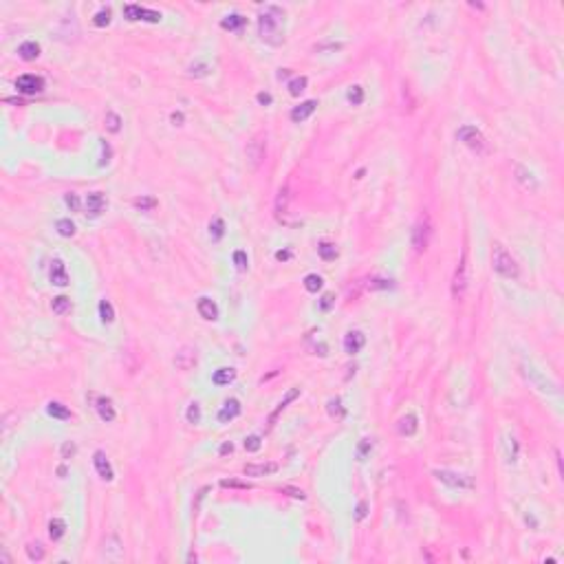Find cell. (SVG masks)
Wrapping results in <instances>:
<instances>
[{"label":"cell","mask_w":564,"mask_h":564,"mask_svg":"<svg viewBox=\"0 0 564 564\" xmlns=\"http://www.w3.org/2000/svg\"><path fill=\"white\" fill-rule=\"evenodd\" d=\"M258 33L260 40L271 46L284 42V9L278 5H267L258 16Z\"/></svg>","instance_id":"6da1fadb"},{"label":"cell","mask_w":564,"mask_h":564,"mask_svg":"<svg viewBox=\"0 0 564 564\" xmlns=\"http://www.w3.org/2000/svg\"><path fill=\"white\" fill-rule=\"evenodd\" d=\"M492 267L496 274L507 278V280H518L520 278V264L516 262V258L500 243L492 245Z\"/></svg>","instance_id":"7a4b0ae2"},{"label":"cell","mask_w":564,"mask_h":564,"mask_svg":"<svg viewBox=\"0 0 564 564\" xmlns=\"http://www.w3.org/2000/svg\"><path fill=\"white\" fill-rule=\"evenodd\" d=\"M432 234H434V225H432V218H430L428 212L417 218L414 227H412V247L417 254H423L428 247H430V241H432Z\"/></svg>","instance_id":"3957f363"},{"label":"cell","mask_w":564,"mask_h":564,"mask_svg":"<svg viewBox=\"0 0 564 564\" xmlns=\"http://www.w3.org/2000/svg\"><path fill=\"white\" fill-rule=\"evenodd\" d=\"M467 282H469V276H467V249H463L461 260L456 262V269H454V276H452V300L461 302L463 298H465Z\"/></svg>","instance_id":"277c9868"},{"label":"cell","mask_w":564,"mask_h":564,"mask_svg":"<svg viewBox=\"0 0 564 564\" xmlns=\"http://www.w3.org/2000/svg\"><path fill=\"white\" fill-rule=\"evenodd\" d=\"M456 139H459L461 143H465L469 150H474L476 155H483L485 152V137H483V132L476 128V126H461L459 130H456Z\"/></svg>","instance_id":"5b68a950"},{"label":"cell","mask_w":564,"mask_h":564,"mask_svg":"<svg viewBox=\"0 0 564 564\" xmlns=\"http://www.w3.org/2000/svg\"><path fill=\"white\" fill-rule=\"evenodd\" d=\"M124 18L128 20H143V22H159L161 20V13L155 11V9H148V7H141V5H124Z\"/></svg>","instance_id":"8992f818"},{"label":"cell","mask_w":564,"mask_h":564,"mask_svg":"<svg viewBox=\"0 0 564 564\" xmlns=\"http://www.w3.org/2000/svg\"><path fill=\"white\" fill-rule=\"evenodd\" d=\"M434 476L441 483H446L448 487L454 489H474V481L465 474H456V472H448V469H434Z\"/></svg>","instance_id":"52a82bcc"},{"label":"cell","mask_w":564,"mask_h":564,"mask_svg":"<svg viewBox=\"0 0 564 564\" xmlns=\"http://www.w3.org/2000/svg\"><path fill=\"white\" fill-rule=\"evenodd\" d=\"M16 91L22 95H36V93L44 91V77L33 75V73H24L16 79Z\"/></svg>","instance_id":"ba28073f"},{"label":"cell","mask_w":564,"mask_h":564,"mask_svg":"<svg viewBox=\"0 0 564 564\" xmlns=\"http://www.w3.org/2000/svg\"><path fill=\"white\" fill-rule=\"evenodd\" d=\"M93 465H95V472L102 481L110 483L112 479H115V472H112V465L108 461V456H106V452H102V450H97L95 454H93Z\"/></svg>","instance_id":"9c48e42d"},{"label":"cell","mask_w":564,"mask_h":564,"mask_svg":"<svg viewBox=\"0 0 564 564\" xmlns=\"http://www.w3.org/2000/svg\"><path fill=\"white\" fill-rule=\"evenodd\" d=\"M514 174H516V181H518L525 190H529V192H536V190H538V179H536L533 172L529 170V168H525L522 163H516V165H514Z\"/></svg>","instance_id":"30bf717a"},{"label":"cell","mask_w":564,"mask_h":564,"mask_svg":"<svg viewBox=\"0 0 564 564\" xmlns=\"http://www.w3.org/2000/svg\"><path fill=\"white\" fill-rule=\"evenodd\" d=\"M264 152H267V143H264V139H262V137L251 139L249 145H247V157H249V161H251V165H254V168H258V165L262 163Z\"/></svg>","instance_id":"8fae6325"},{"label":"cell","mask_w":564,"mask_h":564,"mask_svg":"<svg viewBox=\"0 0 564 564\" xmlns=\"http://www.w3.org/2000/svg\"><path fill=\"white\" fill-rule=\"evenodd\" d=\"M364 344H366V335H364L362 331H348V333L344 335V350H346L348 355H357L364 348Z\"/></svg>","instance_id":"7c38bea8"},{"label":"cell","mask_w":564,"mask_h":564,"mask_svg":"<svg viewBox=\"0 0 564 564\" xmlns=\"http://www.w3.org/2000/svg\"><path fill=\"white\" fill-rule=\"evenodd\" d=\"M278 472V463H247L243 467V474L245 476H269V474H276Z\"/></svg>","instance_id":"4fadbf2b"},{"label":"cell","mask_w":564,"mask_h":564,"mask_svg":"<svg viewBox=\"0 0 564 564\" xmlns=\"http://www.w3.org/2000/svg\"><path fill=\"white\" fill-rule=\"evenodd\" d=\"M49 278H51V284H55V287H66V284H69V274H66V267L60 258H55V260L51 262Z\"/></svg>","instance_id":"5bb4252c"},{"label":"cell","mask_w":564,"mask_h":564,"mask_svg":"<svg viewBox=\"0 0 564 564\" xmlns=\"http://www.w3.org/2000/svg\"><path fill=\"white\" fill-rule=\"evenodd\" d=\"M174 364H176L179 370H190V368H194V366H196V350L190 348V346H183V348L176 353Z\"/></svg>","instance_id":"9a60e30c"},{"label":"cell","mask_w":564,"mask_h":564,"mask_svg":"<svg viewBox=\"0 0 564 564\" xmlns=\"http://www.w3.org/2000/svg\"><path fill=\"white\" fill-rule=\"evenodd\" d=\"M315 108H317V99H307V102H302L300 106H295V108L291 110V119H293L295 124L307 122V119L315 112Z\"/></svg>","instance_id":"2e32d148"},{"label":"cell","mask_w":564,"mask_h":564,"mask_svg":"<svg viewBox=\"0 0 564 564\" xmlns=\"http://www.w3.org/2000/svg\"><path fill=\"white\" fill-rule=\"evenodd\" d=\"M106 205H108V201H106V196L102 192H91V194L86 196V212H88L91 216H99L106 210Z\"/></svg>","instance_id":"e0dca14e"},{"label":"cell","mask_w":564,"mask_h":564,"mask_svg":"<svg viewBox=\"0 0 564 564\" xmlns=\"http://www.w3.org/2000/svg\"><path fill=\"white\" fill-rule=\"evenodd\" d=\"M196 311H198V315H201L203 320H207V322H214L216 317H218V307H216V302L212 300V298H198Z\"/></svg>","instance_id":"ac0fdd59"},{"label":"cell","mask_w":564,"mask_h":564,"mask_svg":"<svg viewBox=\"0 0 564 564\" xmlns=\"http://www.w3.org/2000/svg\"><path fill=\"white\" fill-rule=\"evenodd\" d=\"M238 414H241V401H238V399H227V401L223 403V408L218 410V421H221V423H229V421H234Z\"/></svg>","instance_id":"d6986e66"},{"label":"cell","mask_w":564,"mask_h":564,"mask_svg":"<svg viewBox=\"0 0 564 564\" xmlns=\"http://www.w3.org/2000/svg\"><path fill=\"white\" fill-rule=\"evenodd\" d=\"M95 408H97V414H99L102 421H106V423L115 421L117 412H115V406H112V399H108V397H99V399L95 401Z\"/></svg>","instance_id":"ffe728a7"},{"label":"cell","mask_w":564,"mask_h":564,"mask_svg":"<svg viewBox=\"0 0 564 564\" xmlns=\"http://www.w3.org/2000/svg\"><path fill=\"white\" fill-rule=\"evenodd\" d=\"M289 203H291V190H289V185H282L276 194V205H274L278 218H282L289 212Z\"/></svg>","instance_id":"44dd1931"},{"label":"cell","mask_w":564,"mask_h":564,"mask_svg":"<svg viewBox=\"0 0 564 564\" xmlns=\"http://www.w3.org/2000/svg\"><path fill=\"white\" fill-rule=\"evenodd\" d=\"M397 430H399V434H403V436H412V434H417V430H419V419H417L414 414L401 417L399 423H397Z\"/></svg>","instance_id":"7402d4cb"},{"label":"cell","mask_w":564,"mask_h":564,"mask_svg":"<svg viewBox=\"0 0 564 564\" xmlns=\"http://www.w3.org/2000/svg\"><path fill=\"white\" fill-rule=\"evenodd\" d=\"M18 55L24 60V62H33L36 57H40V44L33 42V40H26L18 46Z\"/></svg>","instance_id":"603a6c76"},{"label":"cell","mask_w":564,"mask_h":564,"mask_svg":"<svg viewBox=\"0 0 564 564\" xmlns=\"http://www.w3.org/2000/svg\"><path fill=\"white\" fill-rule=\"evenodd\" d=\"M234 379H236V370L234 368H218L216 373L212 375L214 386H229Z\"/></svg>","instance_id":"cb8c5ba5"},{"label":"cell","mask_w":564,"mask_h":564,"mask_svg":"<svg viewBox=\"0 0 564 564\" xmlns=\"http://www.w3.org/2000/svg\"><path fill=\"white\" fill-rule=\"evenodd\" d=\"M46 412H49L53 419H57V421H69L71 419V410L64 406V403H60V401H51L49 406H46Z\"/></svg>","instance_id":"d4e9b609"},{"label":"cell","mask_w":564,"mask_h":564,"mask_svg":"<svg viewBox=\"0 0 564 564\" xmlns=\"http://www.w3.org/2000/svg\"><path fill=\"white\" fill-rule=\"evenodd\" d=\"M245 22H247V20H245L241 13H229V16H225L221 20V26L225 31H241L245 26Z\"/></svg>","instance_id":"484cf974"},{"label":"cell","mask_w":564,"mask_h":564,"mask_svg":"<svg viewBox=\"0 0 564 564\" xmlns=\"http://www.w3.org/2000/svg\"><path fill=\"white\" fill-rule=\"evenodd\" d=\"M132 205H135V207L139 210V212H152L159 205V201L155 196H145V194H141V196H137V198H132Z\"/></svg>","instance_id":"4316f807"},{"label":"cell","mask_w":564,"mask_h":564,"mask_svg":"<svg viewBox=\"0 0 564 564\" xmlns=\"http://www.w3.org/2000/svg\"><path fill=\"white\" fill-rule=\"evenodd\" d=\"M317 254H320L322 260L331 262V260H335V258H337V247H335L333 243H329V241H322L320 245H317Z\"/></svg>","instance_id":"83f0119b"},{"label":"cell","mask_w":564,"mask_h":564,"mask_svg":"<svg viewBox=\"0 0 564 564\" xmlns=\"http://www.w3.org/2000/svg\"><path fill=\"white\" fill-rule=\"evenodd\" d=\"M55 229H57V234L64 236V238L75 236V223H73L71 218H57V221H55Z\"/></svg>","instance_id":"f1b7e54d"},{"label":"cell","mask_w":564,"mask_h":564,"mask_svg":"<svg viewBox=\"0 0 564 564\" xmlns=\"http://www.w3.org/2000/svg\"><path fill=\"white\" fill-rule=\"evenodd\" d=\"M324 287V278L317 276V274H309L304 276V289L309 291V293H317V291H322Z\"/></svg>","instance_id":"f546056e"},{"label":"cell","mask_w":564,"mask_h":564,"mask_svg":"<svg viewBox=\"0 0 564 564\" xmlns=\"http://www.w3.org/2000/svg\"><path fill=\"white\" fill-rule=\"evenodd\" d=\"M97 309H99V320H102L104 324H112V322H115V309H112V304L108 300H102Z\"/></svg>","instance_id":"4dcf8cb0"},{"label":"cell","mask_w":564,"mask_h":564,"mask_svg":"<svg viewBox=\"0 0 564 564\" xmlns=\"http://www.w3.org/2000/svg\"><path fill=\"white\" fill-rule=\"evenodd\" d=\"M210 236H212V241H221V238L225 236V221L221 216H214L212 218V223H210Z\"/></svg>","instance_id":"1f68e13d"},{"label":"cell","mask_w":564,"mask_h":564,"mask_svg":"<svg viewBox=\"0 0 564 564\" xmlns=\"http://www.w3.org/2000/svg\"><path fill=\"white\" fill-rule=\"evenodd\" d=\"M64 533H66V522H64L62 518H53V520L49 522V536H51V540H60Z\"/></svg>","instance_id":"d6a6232c"},{"label":"cell","mask_w":564,"mask_h":564,"mask_svg":"<svg viewBox=\"0 0 564 564\" xmlns=\"http://www.w3.org/2000/svg\"><path fill=\"white\" fill-rule=\"evenodd\" d=\"M51 309H53V313L64 315V313H69V311H71V300L66 295H57V298H53Z\"/></svg>","instance_id":"836d02e7"},{"label":"cell","mask_w":564,"mask_h":564,"mask_svg":"<svg viewBox=\"0 0 564 564\" xmlns=\"http://www.w3.org/2000/svg\"><path fill=\"white\" fill-rule=\"evenodd\" d=\"M104 122H106V130H108V132H119V130H122V117H119L115 110L106 112Z\"/></svg>","instance_id":"e575fe53"},{"label":"cell","mask_w":564,"mask_h":564,"mask_svg":"<svg viewBox=\"0 0 564 564\" xmlns=\"http://www.w3.org/2000/svg\"><path fill=\"white\" fill-rule=\"evenodd\" d=\"M110 7H104V9H99L97 13H95V18H93V24L97 26V29H104V26H108L110 24Z\"/></svg>","instance_id":"d590c367"},{"label":"cell","mask_w":564,"mask_h":564,"mask_svg":"<svg viewBox=\"0 0 564 564\" xmlns=\"http://www.w3.org/2000/svg\"><path fill=\"white\" fill-rule=\"evenodd\" d=\"M26 555H29L31 562L44 560V547L40 545V542H29V545H26Z\"/></svg>","instance_id":"8d00e7d4"},{"label":"cell","mask_w":564,"mask_h":564,"mask_svg":"<svg viewBox=\"0 0 564 564\" xmlns=\"http://www.w3.org/2000/svg\"><path fill=\"white\" fill-rule=\"evenodd\" d=\"M298 397H300V388H291V390H289V395H287V397H284V399L280 401V406H278V408H276V412H274V414H271V421H274V419H276V417H278V414H280V412H282V410H284V408H287V406H289V403H291V401H293V399H298Z\"/></svg>","instance_id":"74e56055"},{"label":"cell","mask_w":564,"mask_h":564,"mask_svg":"<svg viewBox=\"0 0 564 564\" xmlns=\"http://www.w3.org/2000/svg\"><path fill=\"white\" fill-rule=\"evenodd\" d=\"M307 84H309V79L304 77V75L295 77V79H291V82H289V93H291L293 97H298L300 93H304V88H307Z\"/></svg>","instance_id":"f35d334b"},{"label":"cell","mask_w":564,"mask_h":564,"mask_svg":"<svg viewBox=\"0 0 564 564\" xmlns=\"http://www.w3.org/2000/svg\"><path fill=\"white\" fill-rule=\"evenodd\" d=\"M185 419H188V423H192V426L201 423V406H198L196 401H192L190 406H188V412H185Z\"/></svg>","instance_id":"ab89813d"},{"label":"cell","mask_w":564,"mask_h":564,"mask_svg":"<svg viewBox=\"0 0 564 564\" xmlns=\"http://www.w3.org/2000/svg\"><path fill=\"white\" fill-rule=\"evenodd\" d=\"M395 287L393 280H386V278H370L368 280V289L370 291H377V289H390Z\"/></svg>","instance_id":"60d3db41"},{"label":"cell","mask_w":564,"mask_h":564,"mask_svg":"<svg viewBox=\"0 0 564 564\" xmlns=\"http://www.w3.org/2000/svg\"><path fill=\"white\" fill-rule=\"evenodd\" d=\"M348 102L353 104V106H360V104L364 102V88H362V86H350V91H348Z\"/></svg>","instance_id":"b9f144b4"},{"label":"cell","mask_w":564,"mask_h":564,"mask_svg":"<svg viewBox=\"0 0 564 564\" xmlns=\"http://www.w3.org/2000/svg\"><path fill=\"white\" fill-rule=\"evenodd\" d=\"M234 264L241 271H247V267H249V258H247V254H245L243 249H236L234 251Z\"/></svg>","instance_id":"7bdbcfd3"},{"label":"cell","mask_w":564,"mask_h":564,"mask_svg":"<svg viewBox=\"0 0 564 564\" xmlns=\"http://www.w3.org/2000/svg\"><path fill=\"white\" fill-rule=\"evenodd\" d=\"M260 448H262V439L258 434H251L245 439V450H247V452H258Z\"/></svg>","instance_id":"ee69618b"},{"label":"cell","mask_w":564,"mask_h":564,"mask_svg":"<svg viewBox=\"0 0 564 564\" xmlns=\"http://www.w3.org/2000/svg\"><path fill=\"white\" fill-rule=\"evenodd\" d=\"M370 450H373V441H370V439H362V443L357 446V461H364V459H366Z\"/></svg>","instance_id":"f6af8a7d"},{"label":"cell","mask_w":564,"mask_h":564,"mask_svg":"<svg viewBox=\"0 0 564 564\" xmlns=\"http://www.w3.org/2000/svg\"><path fill=\"white\" fill-rule=\"evenodd\" d=\"M64 203L69 205L71 212H79V207H82V201H79L77 194H73V192H69V194H64Z\"/></svg>","instance_id":"bcb514c9"},{"label":"cell","mask_w":564,"mask_h":564,"mask_svg":"<svg viewBox=\"0 0 564 564\" xmlns=\"http://www.w3.org/2000/svg\"><path fill=\"white\" fill-rule=\"evenodd\" d=\"M280 492H282V494H287V496H291V498H295V500H304V498H307V494H304L302 489H298V487H291V485H284V487H280Z\"/></svg>","instance_id":"7dc6e473"},{"label":"cell","mask_w":564,"mask_h":564,"mask_svg":"<svg viewBox=\"0 0 564 564\" xmlns=\"http://www.w3.org/2000/svg\"><path fill=\"white\" fill-rule=\"evenodd\" d=\"M210 73V66L207 64H203V62H198V64H192L190 66V75L192 77H205Z\"/></svg>","instance_id":"c3c4849f"},{"label":"cell","mask_w":564,"mask_h":564,"mask_svg":"<svg viewBox=\"0 0 564 564\" xmlns=\"http://www.w3.org/2000/svg\"><path fill=\"white\" fill-rule=\"evenodd\" d=\"M221 487H234V489H249L251 485L249 483H243V481H231V479H225V481H221Z\"/></svg>","instance_id":"681fc988"},{"label":"cell","mask_w":564,"mask_h":564,"mask_svg":"<svg viewBox=\"0 0 564 564\" xmlns=\"http://www.w3.org/2000/svg\"><path fill=\"white\" fill-rule=\"evenodd\" d=\"M75 450H77V448H75V443H71V441H66V443H64V446H62V459H64V461H69V459H71V456H73V454H75Z\"/></svg>","instance_id":"f907efd6"},{"label":"cell","mask_w":564,"mask_h":564,"mask_svg":"<svg viewBox=\"0 0 564 564\" xmlns=\"http://www.w3.org/2000/svg\"><path fill=\"white\" fill-rule=\"evenodd\" d=\"M340 406H342V401H340V399H331V401H329V412H331V414H340V417H342V414H344V410H342Z\"/></svg>","instance_id":"816d5d0a"},{"label":"cell","mask_w":564,"mask_h":564,"mask_svg":"<svg viewBox=\"0 0 564 564\" xmlns=\"http://www.w3.org/2000/svg\"><path fill=\"white\" fill-rule=\"evenodd\" d=\"M108 161H110V145L106 141H102V161H99V165H104Z\"/></svg>","instance_id":"f5cc1de1"},{"label":"cell","mask_w":564,"mask_h":564,"mask_svg":"<svg viewBox=\"0 0 564 564\" xmlns=\"http://www.w3.org/2000/svg\"><path fill=\"white\" fill-rule=\"evenodd\" d=\"M333 302H335V300H333V295L326 293V295H324L322 300H320V309H322V311H329L331 307H333Z\"/></svg>","instance_id":"db71d44e"},{"label":"cell","mask_w":564,"mask_h":564,"mask_svg":"<svg viewBox=\"0 0 564 564\" xmlns=\"http://www.w3.org/2000/svg\"><path fill=\"white\" fill-rule=\"evenodd\" d=\"M258 104L260 106H269L271 104V93H258Z\"/></svg>","instance_id":"11a10c76"},{"label":"cell","mask_w":564,"mask_h":564,"mask_svg":"<svg viewBox=\"0 0 564 564\" xmlns=\"http://www.w3.org/2000/svg\"><path fill=\"white\" fill-rule=\"evenodd\" d=\"M366 509H368L366 502H360V505H357V514H355V518H357V520H364V518H366Z\"/></svg>","instance_id":"9f6ffc18"},{"label":"cell","mask_w":564,"mask_h":564,"mask_svg":"<svg viewBox=\"0 0 564 564\" xmlns=\"http://www.w3.org/2000/svg\"><path fill=\"white\" fill-rule=\"evenodd\" d=\"M170 122L174 124V126H181V124H183V115H181V112H172V115H170Z\"/></svg>","instance_id":"6f0895ef"},{"label":"cell","mask_w":564,"mask_h":564,"mask_svg":"<svg viewBox=\"0 0 564 564\" xmlns=\"http://www.w3.org/2000/svg\"><path fill=\"white\" fill-rule=\"evenodd\" d=\"M289 258H291V251H287V249L278 251V254H276V260H289Z\"/></svg>","instance_id":"680465c9"},{"label":"cell","mask_w":564,"mask_h":564,"mask_svg":"<svg viewBox=\"0 0 564 564\" xmlns=\"http://www.w3.org/2000/svg\"><path fill=\"white\" fill-rule=\"evenodd\" d=\"M231 450H234L231 443H223V446H221V454H231Z\"/></svg>","instance_id":"91938a15"},{"label":"cell","mask_w":564,"mask_h":564,"mask_svg":"<svg viewBox=\"0 0 564 564\" xmlns=\"http://www.w3.org/2000/svg\"><path fill=\"white\" fill-rule=\"evenodd\" d=\"M287 75H289V69H282L280 73H278V79H284Z\"/></svg>","instance_id":"94428289"}]
</instances>
